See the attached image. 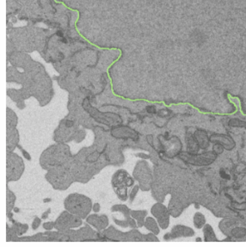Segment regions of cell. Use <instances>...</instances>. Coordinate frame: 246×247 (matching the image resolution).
Segmentation results:
<instances>
[]
</instances>
